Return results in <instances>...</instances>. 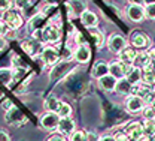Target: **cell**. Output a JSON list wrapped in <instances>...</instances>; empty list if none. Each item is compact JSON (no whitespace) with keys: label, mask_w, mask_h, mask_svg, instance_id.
I'll use <instances>...</instances> for the list:
<instances>
[{"label":"cell","mask_w":155,"mask_h":141,"mask_svg":"<svg viewBox=\"0 0 155 141\" xmlns=\"http://www.w3.org/2000/svg\"><path fill=\"white\" fill-rule=\"evenodd\" d=\"M128 66L130 65H127V63H124V62H114V63H110L109 65V74L112 75V77H115V78H124L125 77V74H127V69H128Z\"/></svg>","instance_id":"cell-3"},{"label":"cell","mask_w":155,"mask_h":141,"mask_svg":"<svg viewBox=\"0 0 155 141\" xmlns=\"http://www.w3.org/2000/svg\"><path fill=\"white\" fill-rule=\"evenodd\" d=\"M3 108H5L6 111H9V110H12V108H14V104H12V101H9V99H6V101L3 102Z\"/></svg>","instance_id":"cell-36"},{"label":"cell","mask_w":155,"mask_h":141,"mask_svg":"<svg viewBox=\"0 0 155 141\" xmlns=\"http://www.w3.org/2000/svg\"><path fill=\"white\" fill-rule=\"evenodd\" d=\"M81 21H82V24H84L85 27L93 29V27L97 26V15L94 12H91V11H84V12L81 14Z\"/></svg>","instance_id":"cell-13"},{"label":"cell","mask_w":155,"mask_h":141,"mask_svg":"<svg viewBox=\"0 0 155 141\" xmlns=\"http://www.w3.org/2000/svg\"><path fill=\"white\" fill-rule=\"evenodd\" d=\"M0 98H3V92L2 90H0Z\"/></svg>","instance_id":"cell-48"},{"label":"cell","mask_w":155,"mask_h":141,"mask_svg":"<svg viewBox=\"0 0 155 141\" xmlns=\"http://www.w3.org/2000/svg\"><path fill=\"white\" fill-rule=\"evenodd\" d=\"M21 47L28 56H36L38 51L40 50V45H39L38 41H22Z\"/></svg>","instance_id":"cell-16"},{"label":"cell","mask_w":155,"mask_h":141,"mask_svg":"<svg viewBox=\"0 0 155 141\" xmlns=\"http://www.w3.org/2000/svg\"><path fill=\"white\" fill-rule=\"evenodd\" d=\"M143 131H145V135H148L149 138H151V137H155V123H154V120H145Z\"/></svg>","instance_id":"cell-26"},{"label":"cell","mask_w":155,"mask_h":141,"mask_svg":"<svg viewBox=\"0 0 155 141\" xmlns=\"http://www.w3.org/2000/svg\"><path fill=\"white\" fill-rule=\"evenodd\" d=\"M5 45H6V42H5V39H3V36H0V51L5 48Z\"/></svg>","instance_id":"cell-42"},{"label":"cell","mask_w":155,"mask_h":141,"mask_svg":"<svg viewBox=\"0 0 155 141\" xmlns=\"http://www.w3.org/2000/svg\"><path fill=\"white\" fill-rule=\"evenodd\" d=\"M90 57H91V51H90V48H88V45H79L78 47V50L75 51V59L78 62H81V63H87V62L90 60Z\"/></svg>","instance_id":"cell-14"},{"label":"cell","mask_w":155,"mask_h":141,"mask_svg":"<svg viewBox=\"0 0 155 141\" xmlns=\"http://www.w3.org/2000/svg\"><path fill=\"white\" fill-rule=\"evenodd\" d=\"M131 2V5H142V2H145V0H130Z\"/></svg>","instance_id":"cell-44"},{"label":"cell","mask_w":155,"mask_h":141,"mask_svg":"<svg viewBox=\"0 0 155 141\" xmlns=\"http://www.w3.org/2000/svg\"><path fill=\"white\" fill-rule=\"evenodd\" d=\"M131 44L134 45L136 48H145V47L149 44V39H148L143 33H133V36H131Z\"/></svg>","instance_id":"cell-21"},{"label":"cell","mask_w":155,"mask_h":141,"mask_svg":"<svg viewBox=\"0 0 155 141\" xmlns=\"http://www.w3.org/2000/svg\"><path fill=\"white\" fill-rule=\"evenodd\" d=\"M127 15L131 21L139 23V21H142L145 18V9L140 5H130L127 8Z\"/></svg>","instance_id":"cell-7"},{"label":"cell","mask_w":155,"mask_h":141,"mask_svg":"<svg viewBox=\"0 0 155 141\" xmlns=\"http://www.w3.org/2000/svg\"><path fill=\"white\" fill-rule=\"evenodd\" d=\"M154 84H155V83H154Z\"/></svg>","instance_id":"cell-51"},{"label":"cell","mask_w":155,"mask_h":141,"mask_svg":"<svg viewBox=\"0 0 155 141\" xmlns=\"http://www.w3.org/2000/svg\"><path fill=\"white\" fill-rule=\"evenodd\" d=\"M87 140H90V141H98L100 138L97 137L96 134H93V132H90V134H87Z\"/></svg>","instance_id":"cell-38"},{"label":"cell","mask_w":155,"mask_h":141,"mask_svg":"<svg viewBox=\"0 0 155 141\" xmlns=\"http://www.w3.org/2000/svg\"><path fill=\"white\" fill-rule=\"evenodd\" d=\"M70 141H87V134L82 132V131L73 132L72 137H70Z\"/></svg>","instance_id":"cell-32"},{"label":"cell","mask_w":155,"mask_h":141,"mask_svg":"<svg viewBox=\"0 0 155 141\" xmlns=\"http://www.w3.org/2000/svg\"><path fill=\"white\" fill-rule=\"evenodd\" d=\"M0 141H11V138H9V135L6 132L0 131Z\"/></svg>","instance_id":"cell-39"},{"label":"cell","mask_w":155,"mask_h":141,"mask_svg":"<svg viewBox=\"0 0 155 141\" xmlns=\"http://www.w3.org/2000/svg\"><path fill=\"white\" fill-rule=\"evenodd\" d=\"M60 36H61L60 35V29L52 26V24L46 26L42 30V39L46 41V42H57V41H60Z\"/></svg>","instance_id":"cell-5"},{"label":"cell","mask_w":155,"mask_h":141,"mask_svg":"<svg viewBox=\"0 0 155 141\" xmlns=\"http://www.w3.org/2000/svg\"><path fill=\"white\" fill-rule=\"evenodd\" d=\"M6 122L9 125H19V123H24L25 122V117L22 116V113L19 111L18 108H12L9 111H6Z\"/></svg>","instance_id":"cell-9"},{"label":"cell","mask_w":155,"mask_h":141,"mask_svg":"<svg viewBox=\"0 0 155 141\" xmlns=\"http://www.w3.org/2000/svg\"><path fill=\"white\" fill-rule=\"evenodd\" d=\"M90 32H91V36L94 38V42H96V47H101L103 45V35L98 32V30H96V27H93V29H90Z\"/></svg>","instance_id":"cell-29"},{"label":"cell","mask_w":155,"mask_h":141,"mask_svg":"<svg viewBox=\"0 0 155 141\" xmlns=\"http://www.w3.org/2000/svg\"><path fill=\"white\" fill-rule=\"evenodd\" d=\"M57 129L60 131V134H63V135H72L73 131H75V122L72 119H69V117L60 119Z\"/></svg>","instance_id":"cell-10"},{"label":"cell","mask_w":155,"mask_h":141,"mask_svg":"<svg viewBox=\"0 0 155 141\" xmlns=\"http://www.w3.org/2000/svg\"><path fill=\"white\" fill-rule=\"evenodd\" d=\"M107 45H109V50H110L112 53L119 54V53L125 48V39H124L121 35H112V36L109 38Z\"/></svg>","instance_id":"cell-6"},{"label":"cell","mask_w":155,"mask_h":141,"mask_svg":"<svg viewBox=\"0 0 155 141\" xmlns=\"http://www.w3.org/2000/svg\"><path fill=\"white\" fill-rule=\"evenodd\" d=\"M125 78L128 80V83H131V84H137L139 81L142 80V71H140V68L131 66V65H130L128 69H127Z\"/></svg>","instance_id":"cell-15"},{"label":"cell","mask_w":155,"mask_h":141,"mask_svg":"<svg viewBox=\"0 0 155 141\" xmlns=\"http://www.w3.org/2000/svg\"><path fill=\"white\" fill-rule=\"evenodd\" d=\"M137 141H149V137H148V135H143L142 138H139Z\"/></svg>","instance_id":"cell-45"},{"label":"cell","mask_w":155,"mask_h":141,"mask_svg":"<svg viewBox=\"0 0 155 141\" xmlns=\"http://www.w3.org/2000/svg\"><path fill=\"white\" fill-rule=\"evenodd\" d=\"M152 107H154V108H155V101H154V102H152Z\"/></svg>","instance_id":"cell-49"},{"label":"cell","mask_w":155,"mask_h":141,"mask_svg":"<svg viewBox=\"0 0 155 141\" xmlns=\"http://www.w3.org/2000/svg\"><path fill=\"white\" fill-rule=\"evenodd\" d=\"M143 116H145L146 120H154L155 119V108L152 105L145 107V108H143Z\"/></svg>","instance_id":"cell-30"},{"label":"cell","mask_w":155,"mask_h":141,"mask_svg":"<svg viewBox=\"0 0 155 141\" xmlns=\"http://www.w3.org/2000/svg\"><path fill=\"white\" fill-rule=\"evenodd\" d=\"M121 62L127 63V65H131L136 62V57H137V53H136L133 48H124L121 53Z\"/></svg>","instance_id":"cell-17"},{"label":"cell","mask_w":155,"mask_h":141,"mask_svg":"<svg viewBox=\"0 0 155 141\" xmlns=\"http://www.w3.org/2000/svg\"><path fill=\"white\" fill-rule=\"evenodd\" d=\"M15 5H17L18 9L24 11V9H27L30 6V0H15Z\"/></svg>","instance_id":"cell-34"},{"label":"cell","mask_w":155,"mask_h":141,"mask_svg":"<svg viewBox=\"0 0 155 141\" xmlns=\"http://www.w3.org/2000/svg\"><path fill=\"white\" fill-rule=\"evenodd\" d=\"M109 74V65H106L104 62H98L96 63V66H94V69H93V77H96V78H101V77H104V75H107Z\"/></svg>","instance_id":"cell-18"},{"label":"cell","mask_w":155,"mask_h":141,"mask_svg":"<svg viewBox=\"0 0 155 141\" xmlns=\"http://www.w3.org/2000/svg\"><path fill=\"white\" fill-rule=\"evenodd\" d=\"M136 60L139 62V65H140L142 68H146V66H149V65L152 63L151 57L148 56V53H140V54H137Z\"/></svg>","instance_id":"cell-28"},{"label":"cell","mask_w":155,"mask_h":141,"mask_svg":"<svg viewBox=\"0 0 155 141\" xmlns=\"http://www.w3.org/2000/svg\"><path fill=\"white\" fill-rule=\"evenodd\" d=\"M148 56L151 57V60L152 62L155 60V48H152V50H149V51H148Z\"/></svg>","instance_id":"cell-41"},{"label":"cell","mask_w":155,"mask_h":141,"mask_svg":"<svg viewBox=\"0 0 155 141\" xmlns=\"http://www.w3.org/2000/svg\"><path fill=\"white\" fill-rule=\"evenodd\" d=\"M57 114L61 117V119H64V117H69L70 114H72V108H70V105L69 104H64V102H61V105H60V108H58Z\"/></svg>","instance_id":"cell-27"},{"label":"cell","mask_w":155,"mask_h":141,"mask_svg":"<svg viewBox=\"0 0 155 141\" xmlns=\"http://www.w3.org/2000/svg\"><path fill=\"white\" fill-rule=\"evenodd\" d=\"M67 5H69V8H70L73 12H76V14H82L84 11H87L84 0H69Z\"/></svg>","instance_id":"cell-23"},{"label":"cell","mask_w":155,"mask_h":141,"mask_svg":"<svg viewBox=\"0 0 155 141\" xmlns=\"http://www.w3.org/2000/svg\"><path fill=\"white\" fill-rule=\"evenodd\" d=\"M49 141H66L61 135H52L51 138H49Z\"/></svg>","instance_id":"cell-40"},{"label":"cell","mask_w":155,"mask_h":141,"mask_svg":"<svg viewBox=\"0 0 155 141\" xmlns=\"http://www.w3.org/2000/svg\"><path fill=\"white\" fill-rule=\"evenodd\" d=\"M114 138H115V141H128L130 137H128L125 132H118V134H115Z\"/></svg>","instance_id":"cell-35"},{"label":"cell","mask_w":155,"mask_h":141,"mask_svg":"<svg viewBox=\"0 0 155 141\" xmlns=\"http://www.w3.org/2000/svg\"><path fill=\"white\" fill-rule=\"evenodd\" d=\"M145 17H148L151 20H155V3L146 5V8H145Z\"/></svg>","instance_id":"cell-31"},{"label":"cell","mask_w":155,"mask_h":141,"mask_svg":"<svg viewBox=\"0 0 155 141\" xmlns=\"http://www.w3.org/2000/svg\"><path fill=\"white\" fill-rule=\"evenodd\" d=\"M45 104H46V108H48L49 111H52V113H57L58 108H60V105H61V102L58 101L55 96H49Z\"/></svg>","instance_id":"cell-25"},{"label":"cell","mask_w":155,"mask_h":141,"mask_svg":"<svg viewBox=\"0 0 155 141\" xmlns=\"http://www.w3.org/2000/svg\"><path fill=\"white\" fill-rule=\"evenodd\" d=\"M3 23H5L9 29L17 30V29H19V27L22 26V18H21V15H19L18 12L9 9V11L3 12Z\"/></svg>","instance_id":"cell-1"},{"label":"cell","mask_w":155,"mask_h":141,"mask_svg":"<svg viewBox=\"0 0 155 141\" xmlns=\"http://www.w3.org/2000/svg\"><path fill=\"white\" fill-rule=\"evenodd\" d=\"M14 80V72L11 69H0V81L6 86H9Z\"/></svg>","instance_id":"cell-24"},{"label":"cell","mask_w":155,"mask_h":141,"mask_svg":"<svg viewBox=\"0 0 155 141\" xmlns=\"http://www.w3.org/2000/svg\"><path fill=\"white\" fill-rule=\"evenodd\" d=\"M45 29V15L43 14H36L35 17L30 18V23H28V30L31 33L38 32V30H43Z\"/></svg>","instance_id":"cell-11"},{"label":"cell","mask_w":155,"mask_h":141,"mask_svg":"<svg viewBox=\"0 0 155 141\" xmlns=\"http://www.w3.org/2000/svg\"><path fill=\"white\" fill-rule=\"evenodd\" d=\"M48 3H52V5H55V0H48Z\"/></svg>","instance_id":"cell-47"},{"label":"cell","mask_w":155,"mask_h":141,"mask_svg":"<svg viewBox=\"0 0 155 141\" xmlns=\"http://www.w3.org/2000/svg\"><path fill=\"white\" fill-rule=\"evenodd\" d=\"M8 29H9V27H8L5 23H2V21H0V36H3V35L8 32Z\"/></svg>","instance_id":"cell-37"},{"label":"cell","mask_w":155,"mask_h":141,"mask_svg":"<svg viewBox=\"0 0 155 141\" xmlns=\"http://www.w3.org/2000/svg\"><path fill=\"white\" fill-rule=\"evenodd\" d=\"M125 107H127V110L128 111H131V113H137V111H142L143 110V107H145V102L143 99L140 98V96H130L127 101H125Z\"/></svg>","instance_id":"cell-8"},{"label":"cell","mask_w":155,"mask_h":141,"mask_svg":"<svg viewBox=\"0 0 155 141\" xmlns=\"http://www.w3.org/2000/svg\"><path fill=\"white\" fill-rule=\"evenodd\" d=\"M146 2V5H151V3H155V0H145Z\"/></svg>","instance_id":"cell-46"},{"label":"cell","mask_w":155,"mask_h":141,"mask_svg":"<svg viewBox=\"0 0 155 141\" xmlns=\"http://www.w3.org/2000/svg\"><path fill=\"white\" fill-rule=\"evenodd\" d=\"M40 59L43 60L45 65H57L58 60H60V56H58L57 50H54L52 47H46V48L42 50Z\"/></svg>","instance_id":"cell-4"},{"label":"cell","mask_w":155,"mask_h":141,"mask_svg":"<svg viewBox=\"0 0 155 141\" xmlns=\"http://www.w3.org/2000/svg\"><path fill=\"white\" fill-rule=\"evenodd\" d=\"M142 81L146 86H151L155 83V71L152 68H143L142 71Z\"/></svg>","instance_id":"cell-22"},{"label":"cell","mask_w":155,"mask_h":141,"mask_svg":"<svg viewBox=\"0 0 155 141\" xmlns=\"http://www.w3.org/2000/svg\"><path fill=\"white\" fill-rule=\"evenodd\" d=\"M154 63H155V60H154Z\"/></svg>","instance_id":"cell-50"},{"label":"cell","mask_w":155,"mask_h":141,"mask_svg":"<svg viewBox=\"0 0 155 141\" xmlns=\"http://www.w3.org/2000/svg\"><path fill=\"white\" fill-rule=\"evenodd\" d=\"M60 119H61V117L58 116L57 113L49 111V113H46V114H43V116L40 117V125H42V128H45L46 131H54L55 128H58Z\"/></svg>","instance_id":"cell-2"},{"label":"cell","mask_w":155,"mask_h":141,"mask_svg":"<svg viewBox=\"0 0 155 141\" xmlns=\"http://www.w3.org/2000/svg\"><path fill=\"white\" fill-rule=\"evenodd\" d=\"M131 83H128L127 78H121L119 81H116V92L118 93H121V95H128V93H131Z\"/></svg>","instance_id":"cell-20"},{"label":"cell","mask_w":155,"mask_h":141,"mask_svg":"<svg viewBox=\"0 0 155 141\" xmlns=\"http://www.w3.org/2000/svg\"><path fill=\"white\" fill-rule=\"evenodd\" d=\"M12 6V0H0V12L9 11Z\"/></svg>","instance_id":"cell-33"},{"label":"cell","mask_w":155,"mask_h":141,"mask_svg":"<svg viewBox=\"0 0 155 141\" xmlns=\"http://www.w3.org/2000/svg\"><path fill=\"white\" fill-rule=\"evenodd\" d=\"M127 135L131 138V140H139L145 135V131H143V126L140 123H131L128 128H127Z\"/></svg>","instance_id":"cell-12"},{"label":"cell","mask_w":155,"mask_h":141,"mask_svg":"<svg viewBox=\"0 0 155 141\" xmlns=\"http://www.w3.org/2000/svg\"><path fill=\"white\" fill-rule=\"evenodd\" d=\"M98 141H115V138H112V137H103V138H100Z\"/></svg>","instance_id":"cell-43"},{"label":"cell","mask_w":155,"mask_h":141,"mask_svg":"<svg viewBox=\"0 0 155 141\" xmlns=\"http://www.w3.org/2000/svg\"><path fill=\"white\" fill-rule=\"evenodd\" d=\"M100 86H101L104 90H115L116 78L115 77H112L110 74H107V75H104V77L100 78Z\"/></svg>","instance_id":"cell-19"}]
</instances>
